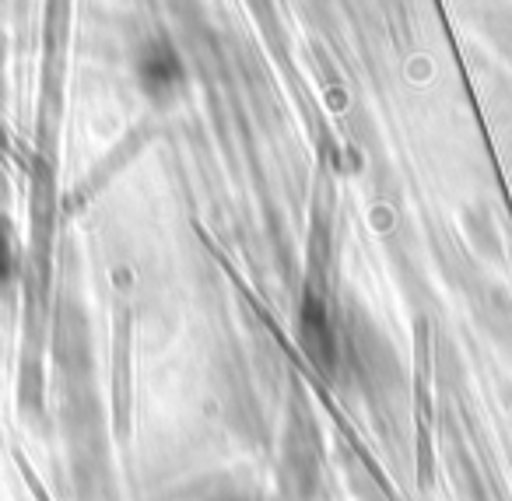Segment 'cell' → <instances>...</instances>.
Here are the masks:
<instances>
[{"instance_id": "6da1fadb", "label": "cell", "mask_w": 512, "mask_h": 501, "mask_svg": "<svg viewBox=\"0 0 512 501\" xmlns=\"http://www.w3.org/2000/svg\"><path fill=\"white\" fill-rule=\"evenodd\" d=\"M172 78H176V60L165 53L162 64H158V50H151L148 57H144V81L155 88L158 81H162V85H172Z\"/></svg>"}, {"instance_id": "7a4b0ae2", "label": "cell", "mask_w": 512, "mask_h": 501, "mask_svg": "<svg viewBox=\"0 0 512 501\" xmlns=\"http://www.w3.org/2000/svg\"><path fill=\"white\" fill-rule=\"evenodd\" d=\"M8 274V235L0 232V277Z\"/></svg>"}]
</instances>
